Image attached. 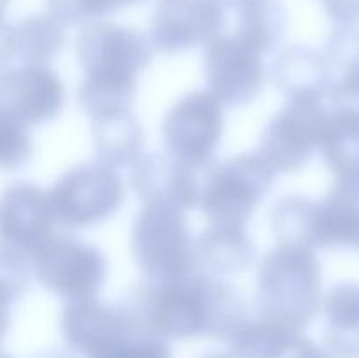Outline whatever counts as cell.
Instances as JSON below:
<instances>
[{"instance_id": "3957f363", "label": "cell", "mask_w": 359, "mask_h": 358, "mask_svg": "<svg viewBox=\"0 0 359 358\" xmlns=\"http://www.w3.org/2000/svg\"><path fill=\"white\" fill-rule=\"evenodd\" d=\"M321 263L316 251L277 244L256 269L255 304L258 314L302 332L323 309Z\"/></svg>"}, {"instance_id": "5b68a950", "label": "cell", "mask_w": 359, "mask_h": 358, "mask_svg": "<svg viewBox=\"0 0 359 358\" xmlns=\"http://www.w3.org/2000/svg\"><path fill=\"white\" fill-rule=\"evenodd\" d=\"M276 179L265 158L255 151L212 164L202 175L198 207L209 225L248 228Z\"/></svg>"}, {"instance_id": "d590c367", "label": "cell", "mask_w": 359, "mask_h": 358, "mask_svg": "<svg viewBox=\"0 0 359 358\" xmlns=\"http://www.w3.org/2000/svg\"><path fill=\"white\" fill-rule=\"evenodd\" d=\"M200 358H237L231 353H224V351H210V353L202 354Z\"/></svg>"}, {"instance_id": "4316f807", "label": "cell", "mask_w": 359, "mask_h": 358, "mask_svg": "<svg viewBox=\"0 0 359 358\" xmlns=\"http://www.w3.org/2000/svg\"><path fill=\"white\" fill-rule=\"evenodd\" d=\"M34 151L32 126L0 109V171L16 172L27 167Z\"/></svg>"}, {"instance_id": "30bf717a", "label": "cell", "mask_w": 359, "mask_h": 358, "mask_svg": "<svg viewBox=\"0 0 359 358\" xmlns=\"http://www.w3.org/2000/svg\"><path fill=\"white\" fill-rule=\"evenodd\" d=\"M262 53L223 30L203 44V77L207 91L223 107H244L262 95L266 84Z\"/></svg>"}, {"instance_id": "74e56055", "label": "cell", "mask_w": 359, "mask_h": 358, "mask_svg": "<svg viewBox=\"0 0 359 358\" xmlns=\"http://www.w3.org/2000/svg\"><path fill=\"white\" fill-rule=\"evenodd\" d=\"M9 2L11 0H0V20H4V16H6V11L7 7H9Z\"/></svg>"}, {"instance_id": "f1b7e54d", "label": "cell", "mask_w": 359, "mask_h": 358, "mask_svg": "<svg viewBox=\"0 0 359 358\" xmlns=\"http://www.w3.org/2000/svg\"><path fill=\"white\" fill-rule=\"evenodd\" d=\"M325 58L332 77L335 74L359 70V27H337L326 42Z\"/></svg>"}, {"instance_id": "8992f818", "label": "cell", "mask_w": 359, "mask_h": 358, "mask_svg": "<svg viewBox=\"0 0 359 358\" xmlns=\"http://www.w3.org/2000/svg\"><path fill=\"white\" fill-rule=\"evenodd\" d=\"M55 221L70 230L111 220L125 202V183L118 168L98 160L63 172L48 192Z\"/></svg>"}, {"instance_id": "ac0fdd59", "label": "cell", "mask_w": 359, "mask_h": 358, "mask_svg": "<svg viewBox=\"0 0 359 358\" xmlns=\"http://www.w3.org/2000/svg\"><path fill=\"white\" fill-rule=\"evenodd\" d=\"M312 249H358L359 192L337 185L316 200L312 220Z\"/></svg>"}, {"instance_id": "d6986e66", "label": "cell", "mask_w": 359, "mask_h": 358, "mask_svg": "<svg viewBox=\"0 0 359 358\" xmlns=\"http://www.w3.org/2000/svg\"><path fill=\"white\" fill-rule=\"evenodd\" d=\"M144 128L132 109H119L91 119L97 160L109 167H132L144 153Z\"/></svg>"}, {"instance_id": "2e32d148", "label": "cell", "mask_w": 359, "mask_h": 358, "mask_svg": "<svg viewBox=\"0 0 359 358\" xmlns=\"http://www.w3.org/2000/svg\"><path fill=\"white\" fill-rule=\"evenodd\" d=\"M270 77L286 100L325 102L332 86V70L325 55L304 44L280 49L272 62Z\"/></svg>"}, {"instance_id": "8fae6325", "label": "cell", "mask_w": 359, "mask_h": 358, "mask_svg": "<svg viewBox=\"0 0 359 358\" xmlns=\"http://www.w3.org/2000/svg\"><path fill=\"white\" fill-rule=\"evenodd\" d=\"M328 112L321 100H286L270 118L259 154L276 174H293L312 160L321 147Z\"/></svg>"}, {"instance_id": "7402d4cb", "label": "cell", "mask_w": 359, "mask_h": 358, "mask_svg": "<svg viewBox=\"0 0 359 358\" xmlns=\"http://www.w3.org/2000/svg\"><path fill=\"white\" fill-rule=\"evenodd\" d=\"M226 13H233L228 32L262 55L276 51L286 35L287 13L280 0H244Z\"/></svg>"}, {"instance_id": "d6a6232c", "label": "cell", "mask_w": 359, "mask_h": 358, "mask_svg": "<svg viewBox=\"0 0 359 358\" xmlns=\"http://www.w3.org/2000/svg\"><path fill=\"white\" fill-rule=\"evenodd\" d=\"M280 358H333L325 347H321L319 344H316L314 340L309 339V337L300 336L291 343V346L287 347L286 353Z\"/></svg>"}, {"instance_id": "83f0119b", "label": "cell", "mask_w": 359, "mask_h": 358, "mask_svg": "<svg viewBox=\"0 0 359 358\" xmlns=\"http://www.w3.org/2000/svg\"><path fill=\"white\" fill-rule=\"evenodd\" d=\"M140 2L144 0H48V13L67 28L93 23L107 14Z\"/></svg>"}, {"instance_id": "1f68e13d", "label": "cell", "mask_w": 359, "mask_h": 358, "mask_svg": "<svg viewBox=\"0 0 359 358\" xmlns=\"http://www.w3.org/2000/svg\"><path fill=\"white\" fill-rule=\"evenodd\" d=\"M325 13L337 27L359 23V0H323Z\"/></svg>"}, {"instance_id": "5bb4252c", "label": "cell", "mask_w": 359, "mask_h": 358, "mask_svg": "<svg viewBox=\"0 0 359 358\" xmlns=\"http://www.w3.org/2000/svg\"><path fill=\"white\" fill-rule=\"evenodd\" d=\"M137 323L140 321L125 304H107L91 295L65 302L60 314V332L70 350L88 357Z\"/></svg>"}, {"instance_id": "484cf974", "label": "cell", "mask_w": 359, "mask_h": 358, "mask_svg": "<svg viewBox=\"0 0 359 358\" xmlns=\"http://www.w3.org/2000/svg\"><path fill=\"white\" fill-rule=\"evenodd\" d=\"M88 358H172V351L163 337L137 323Z\"/></svg>"}, {"instance_id": "836d02e7", "label": "cell", "mask_w": 359, "mask_h": 358, "mask_svg": "<svg viewBox=\"0 0 359 358\" xmlns=\"http://www.w3.org/2000/svg\"><path fill=\"white\" fill-rule=\"evenodd\" d=\"M13 58H16L14 27L6 20H0V70L7 69Z\"/></svg>"}, {"instance_id": "e575fe53", "label": "cell", "mask_w": 359, "mask_h": 358, "mask_svg": "<svg viewBox=\"0 0 359 358\" xmlns=\"http://www.w3.org/2000/svg\"><path fill=\"white\" fill-rule=\"evenodd\" d=\"M30 358H76V357L70 354L69 351H63V350H44V351H39V353H35L34 357Z\"/></svg>"}, {"instance_id": "4dcf8cb0", "label": "cell", "mask_w": 359, "mask_h": 358, "mask_svg": "<svg viewBox=\"0 0 359 358\" xmlns=\"http://www.w3.org/2000/svg\"><path fill=\"white\" fill-rule=\"evenodd\" d=\"M23 291L25 288L21 284L0 269V340L6 337L11 326V307Z\"/></svg>"}, {"instance_id": "7c38bea8", "label": "cell", "mask_w": 359, "mask_h": 358, "mask_svg": "<svg viewBox=\"0 0 359 358\" xmlns=\"http://www.w3.org/2000/svg\"><path fill=\"white\" fill-rule=\"evenodd\" d=\"M226 27V11L217 0H156L151 18V46L179 55L203 46Z\"/></svg>"}, {"instance_id": "e0dca14e", "label": "cell", "mask_w": 359, "mask_h": 358, "mask_svg": "<svg viewBox=\"0 0 359 358\" xmlns=\"http://www.w3.org/2000/svg\"><path fill=\"white\" fill-rule=\"evenodd\" d=\"M196 270L207 276H237L252 267L256 260V246L248 228L209 225L195 239Z\"/></svg>"}, {"instance_id": "4fadbf2b", "label": "cell", "mask_w": 359, "mask_h": 358, "mask_svg": "<svg viewBox=\"0 0 359 358\" xmlns=\"http://www.w3.org/2000/svg\"><path fill=\"white\" fill-rule=\"evenodd\" d=\"M65 102V84L51 67L20 65L0 70V109L28 126L56 119Z\"/></svg>"}, {"instance_id": "ba28073f", "label": "cell", "mask_w": 359, "mask_h": 358, "mask_svg": "<svg viewBox=\"0 0 359 358\" xmlns=\"http://www.w3.org/2000/svg\"><path fill=\"white\" fill-rule=\"evenodd\" d=\"M107 269L98 246L67 234H53L32 258V276L39 284L67 300L97 295Z\"/></svg>"}, {"instance_id": "ffe728a7", "label": "cell", "mask_w": 359, "mask_h": 358, "mask_svg": "<svg viewBox=\"0 0 359 358\" xmlns=\"http://www.w3.org/2000/svg\"><path fill=\"white\" fill-rule=\"evenodd\" d=\"M326 316L325 340L339 358H359V284L337 283L323 297Z\"/></svg>"}, {"instance_id": "44dd1931", "label": "cell", "mask_w": 359, "mask_h": 358, "mask_svg": "<svg viewBox=\"0 0 359 358\" xmlns=\"http://www.w3.org/2000/svg\"><path fill=\"white\" fill-rule=\"evenodd\" d=\"M319 151L337 185L359 192V116L330 111Z\"/></svg>"}, {"instance_id": "8d00e7d4", "label": "cell", "mask_w": 359, "mask_h": 358, "mask_svg": "<svg viewBox=\"0 0 359 358\" xmlns=\"http://www.w3.org/2000/svg\"><path fill=\"white\" fill-rule=\"evenodd\" d=\"M217 2L223 6L224 11H230V9H233V7H237L238 4L244 2V0H217Z\"/></svg>"}, {"instance_id": "277c9868", "label": "cell", "mask_w": 359, "mask_h": 358, "mask_svg": "<svg viewBox=\"0 0 359 358\" xmlns=\"http://www.w3.org/2000/svg\"><path fill=\"white\" fill-rule=\"evenodd\" d=\"M193 244L186 211L170 204H142L132 225L130 253L147 281L160 283L198 272Z\"/></svg>"}, {"instance_id": "52a82bcc", "label": "cell", "mask_w": 359, "mask_h": 358, "mask_svg": "<svg viewBox=\"0 0 359 358\" xmlns=\"http://www.w3.org/2000/svg\"><path fill=\"white\" fill-rule=\"evenodd\" d=\"M224 133V107L207 90L179 98L161 123L165 153L179 164L203 172L210 167Z\"/></svg>"}, {"instance_id": "7a4b0ae2", "label": "cell", "mask_w": 359, "mask_h": 358, "mask_svg": "<svg viewBox=\"0 0 359 358\" xmlns=\"http://www.w3.org/2000/svg\"><path fill=\"white\" fill-rule=\"evenodd\" d=\"M83 72L77 104L91 119L132 109L139 77L149 67L153 46L139 30L111 21L84 25L76 41Z\"/></svg>"}, {"instance_id": "d4e9b609", "label": "cell", "mask_w": 359, "mask_h": 358, "mask_svg": "<svg viewBox=\"0 0 359 358\" xmlns=\"http://www.w3.org/2000/svg\"><path fill=\"white\" fill-rule=\"evenodd\" d=\"M314 206L316 200L305 195H287L277 200L270 214V228L279 244L312 249Z\"/></svg>"}, {"instance_id": "f546056e", "label": "cell", "mask_w": 359, "mask_h": 358, "mask_svg": "<svg viewBox=\"0 0 359 358\" xmlns=\"http://www.w3.org/2000/svg\"><path fill=\"white\" fill-rule=\"evenodd\" d=\"M326 100H330V111L359 116V70L335 74Z\"/></svg>"}, {"instance_id": "9a60e30c", "label": "cell", "mask_w": 359, "mask_h": 358, "mask_svg": "<svg viewBox=\"0 0 359 358\" xmlns=\"http://www.w3.org/2000/svg\"><path fill=\"white\" fill-rule=\"evenodd\" d=\"M203 174L167 153L151 151L140 154L130 167V188L142 204L161 202L188 211L198 207Z\"/></svg>"}, {"instance_id": "cb8c5ba5", "label": "cell", "mask_w": 359, "mask_h": 358, "mask_svg": "<svg viewBox=\"0 0 359 358\" xmlns=\"http://www.w3.org/2000/svg\"><path fill=\"white\" fill-rule=\"evenodd\" d=\"M16 56L23 65L51 67L67 44V32L49 13L30 14L14 25Z\"/></svg>"}, {"instance_id": "603a6c76", "label": "cell", "mask_w": 359, "mask_h": 358, "mask_svg": "<svg viewBox=\"0 0 359 358\" xmlns=\"http://www.w3.org/2000/svg\"><path fill=\"white\" fill-rule=\"evenodd\" d=\"M302 332L262 314L242 319L226 344L237 358H280Z\"/></svg>"}, {"instance_id": "6da1fadb", "label": "cell", "mask_w": 359, "mask_h": 358, "mask_svg": "<svg viewBox=\"0 0 359 358\" xmlns=\"http://www.w3.org/2000/svg\"><path fill=\"white\" fill-rule=\"evenodd\" d=\"M123 304L165 340L207 336L226 343L235 326L251 314L241 291L228 281L202 272L160 283L147 281Z\"/></svg>"}, {"instance_id": "9c48e42d", "label": "cell", "mask_w": 359, "mask_h": 358, "mask_svg": "<svg viewBox=\"0 0 359 358\" xmlns=\"http://www.w3.org/2000/svg\"><path fill=\"white\" fill-rule=\"evenodd\" d=\"M56 221L46 190L18 181L0 193V260L32 276V258Z\"/></svg>"}]
</instances>
